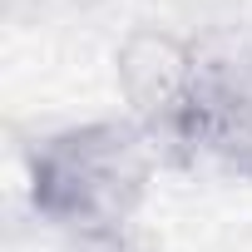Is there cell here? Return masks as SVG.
<instances>
[{
  "mask_svg": "<svg viewBox=\"0 0 252 252\" xmlns=\"http://www.w3.org/2000/svg\"><path fill=\"white\" fill-rule=\"evenodd\" d=\"M129 89L149 139H163L188 163L252 173V69L222 55L188 50L168 35H139L124 50Z\"/></svg>",
  "mask_w": 252,
  "mask_h": 252,
  "instance_id": "1",
  "label": "cell"
},
{
  "mask_svg": "<svg viewBox=\"0 0 252 252\" xmlns=\"http://www.w3.org/2000/svg\"><path fill=\"white\" fill-rule=\"evenodd\" d=\"M154 173V139L144 124L99 119L50 134L30 154V208L79 237L124 232Z\"/></svg>",
  "mask_w": 252,
  "mask_h": 252,
  "instance_id": "2",
  "label": "cell"
},
{
  "mask_svg": "<svg viewBox=\"0 0 252 252\" xmlns=\"http://www.w3.org/2000/svg\"><path fill=\"white\" fill-rule=\"evenodd\" d=\"M84 242V252H149V247H139L129 232H109V237H79Z\"/></svg>",
  "mask_w": 252,
  "mask_h": 252,
  "instance_id": "3",
  "label": "cell"
}]
</instances>
